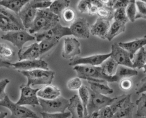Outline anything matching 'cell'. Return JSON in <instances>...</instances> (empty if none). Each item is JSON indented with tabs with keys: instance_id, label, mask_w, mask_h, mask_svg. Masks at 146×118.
Wrapping results in <instances>:
<instances>
[{
	"instance_id": "45",
	"label": "cell",
	"mask_w": 146,
	"mask_h": 118,
	"mask_svg": "<svg viewBox=\"0 0 146 118\" xmlns=\"http://www.w3.org/2000/svg\"><path fill=\"white\" fill-rule=\"evenodd\" d=\"M146 92V76L141 80L136 87V93L142 94Z\"/></svg>"
},
{
	"instance_id": "42",
	"label": "cell",
	"mask_w": 146,
	"mask_h": 118,
	"mask_svg": "<svg viewBox=\"0 0 146 118\" xmlns=\"http://www.w3.org/2000/svg\"><path fill=\"white\" fill-rule=\"evenodd\" d=\"M64 21L68 23L73 22L75 20L76 13L72 9L67 8L62 14Z\"/></svg>"
},
{
	"instance_id": "37",
	"label": "cell",
	"mask_w": 146,
	"mask_h": 118,
	"mask_svg": "<svg viewBox=\"0 0 146 118\" xmlns=\"http://www.w3.org/2000/svg\"><path fill=\"white\" fill-rule=\"evenodd\" d=\"M94 3L102 4L99 0H80L77 5L78 11L81 13H88V9L91 5Z\"/></svg>"
},
{
	"instance_id": "32",
	"label": "cell",
	"mask_w": 146,
	"mask_h": 118,
	"mask_svg": "<svg viewBox=\"0 0 146 118\" xmlns=\"http://www.w3.org/2000/svg\"><path fill=\"white\" fill-rule=\"evenodd\" d=\"M137 111L136 115L138 117H146V93H142L139 98L136 101Z\"/></svg>"
},
{
	"instance_id": "36",
	"label": "cell",
	"mask_w": 146,
	"mask_h": 118,
	"mask_svg": "<svg viewBox=\"0 0 146 118\" xmlns=\"http://www.w3.org/2000/svg\"><path fill=\"white\" fill-rule=\"evenodd\" d=\"M126 12L127 17L130 22L133 23L136 19L137 15V5L136 0H132L126 8Z\"/></svg>"
},
{
	"instance_id": "17",
	"label": "cell",
	"mask_w": 146,
	"mask_h": 118,
	"mask_svg": "<svg viewBox=\"0 0 146 118\" xmlns=\"http://www.w3.org/2000/svg\"><path fill=\"white\" fill-rule=\"evenodd\" d=\"M37 12L38 9L32 7L29 2L18 13L25 29H29L32 26Z\"/></svg>"
},
{
	"instance_id": "47",
	"label": "cell",
	"mask_w": 146,
	"mask_h": 118,
	"mask_svg": "<svg viewBox=\"0 0 146 118\" xmlns=\"http://www.w3.org/2000/svg\"><path fill=\"white\" fill-rule=\"evenodd\" d=\"M132 0H117V1L113 4V8L114 10L119 8H125L128 6L129 4L131 2Z\"/></svg>"
},
{
	"instance_id": "55",
	"label": "cell",
	"mask_w": 146,
	"mask_h": 118,
	"mask_svg": "<svg viewBox=\"0 0 146 118\" xmlns=\"http://www.w3.org/2000/svg\"><path fill=\"white\" fill-rule=\"evenodd\" d=\"M140 1H144V2L146 3V0H140Z\"/></svg>"
},
{
	"instance_id": "11",
	"label": "cell",
	"mask_w": 146,
	"mask_h": 118,
	"mask_svg": "<svg viewBox=\"0 0 146 118\" xmlns=\"http://www.w3.org/2000/svg\"><path fill=\"white\" fill-rule=\"evenodd\" d=\"M111 57L118 65H121L134 69L132 60L130 56L124 49L117 43H114L111 47Z\"/></svg>"
},
{
	"instance_id": "57",
	"label": "cell",
	"mask_w": 146,
	"mask_h": 118,
	"mask_svg": "<svg viewBox=\"0 0 146 118\" xmlns=\"http://www.w3.org/2000/svg\"><path fill=\"white\" fill-rule=\"evenodd\" d=\"M69 118H70V117H69Z\"/></svg>"
},
{
	"instance_id": "25",
	"label": "cell",
	"mask_w": 146,
	"mask_h": 118,
	"mask_svg": "<svg viewBox=\"0 0 146 118\" xmlns=\"http://www.w3.org/2000/svg\"><path fill=\"white\" fill-rule=\"evenodd\" d=\"M125 30H126V24L117 21H114L111 24L106 39L109 40V41H111L117 35L124 32Z\"/></svg>"
},
{
	"instance_id": "28",
	"label": "cell",
	"mask_w": 146,
	"mask_h": 118,
	"mask_svg": "<svg viewBox=\"0 0 146 118\" xmlns=\"http://www.w3.org/2000/svg\"><path fill=\"white\" fill-rule=\"evenodd\" d=\"M118 64L111 57L108 58L101 64L103 72L108 76H112L115 74Z\"/></svg>"
},
{
	"instance_id": "39",
	"label": "cell",
	"mask_w": 146,
	"mask_h": 118,
	"mask_svg": "<svg viewBox=\"0 0 146 118\" xmlns=\"http://www.w3.org/2000/svg\"><path fill=\"white\" fill-rule=\"evenodd\" d=\"M40 114L42 118H69L71 116V113L64 112V113H47L41 112Z\"/></svg>"
},
{
	"instance_id": "35",
	"label": "cell",
	"mask_w": 146,
	"mask_h": 118,
	"mask_svg": "<svg viewBox=\"0 0 146 118\" xmlns=\"http://www.w3.org/2000/svg\"><path fill=\"white\" fill-rule=\"evenodd\" d=\"M113 20L118 22H120L126 24L129 19L127 17V15L126 12L125 8H119L115 10L114 15H113Z\"/></svg>"
},
{
	"instance_id": "24",
	"label": "cell",
	"mask_w": 146,
	"mask_h": 118,
	"mask_svg": "<svg viewBox=\"0 0 146 118\" xmlns=\"http://www.w3.org/2000/svg\"><path fill=\"white\" fill-rule=\"evenodd\" d=\"M108 82H96V81H88L90 84V89L97 93L102 95H109L113 93V90L108 84Z\"/></svg>"
},
{
	"instance_id": "22",
	"label": "cell",
	"mask_w": 146,
	"mask_h": 118,
	"mask_svg": "<svg viewBox=\"0 0 146 118\" xmlns=\"http://www.w3.org/2000/svg\"><path fill=\"white\" fill-rule=\"evenodd\" d=\"M30 0H1V6L6 7L18 14Z\"/></svg>"
},
{
	"instance_id": "18",
	"label": "cell",
	"mask_w": 146,
	"mask_h": 118,
	"mask_svg": "<svg viewBox=\"0 0 146 118\" xmlns=\"http://www.w3.org/2000/svg\"><path fill=\"white\" fill-rule=\"evenodd\" d=\"M18 56L19 61L38 59L39 56H41L39 43H36L19 49Z\"/></svg>"
},
{
	"instance_id": "29",
	"label": "cell",
	"mask_w": 146,
	"mask_h": 118,
	"mask_svg": "<svg viewBox=\"0 0 146 118\" xmlns=\"http://www.w3.org/2000/svg\"><path fill=\"white\" fill-rule=\"evenodd\" d=\"M134 69H141L146 64V50L143 47L135 55L132 59Z\"/></svg>"
},
{
	"instance_id": "7",
	"label": "cell",
	"mask_w": 146,
	"mask_h": 118,
	"mask_svg": "<svg viewBox=\"0 0 146 118\" xmlns=\"http://www.w3.org/2000/svg\"><path fill=\"white\" fill-rule=\"evenodd\" d=\"M1 39L12 43L17 48L21 49L27 42L35 41L36 37L35 35H32L26 31L25 29H23L17 31L9 32L6 34L3 35Z\"/></svg>"
},
{
	"instance_id": "44",
	"label": "cell",
	"mask_w": 146,
	"mask_h": 118,
	"mask_svg": "<svg viewBox=\"0 0 146 118\" xmlns=\"http://www.w3.org/2000/svg\"><path fill=\"white\" fill-rule=\"evenodd\" d=\"M99 115H100V118H113L114 113L110 105H109L99 110Z\"/></svg>"
},
{
	"instance_id": "40",
	"label": "cell",
	"mask_w": 146,
	"mask_h": 118,
	"mask_svg": "<svg viewBox=\"0 0 146 118\" xmlns=\"http://www.w3.org/2000/svg\"><path fill=\"white\" fill-rule=\"evenodd\" d=\"M29 3L32 7L36 9H48L52 4L51 1L45 0H30Z\"/></svg>"
},
{
	"instance_id": "13",
	"label": "cell",
	"mask_w": 146,
	"mask_h": 118,
	"mask_svg": "<svg viewBox=\"0 0 146 118\" xmlns=\"http://www.w3.org/2000/svg\"><path fill=\"white\" fill-rule=\"evenodd\" d=\"M111 53L107 54H97L87 57H75L72 58L69 63L71 66H76L78 65H88L92 66H98L101 65L104 61L109 58Z\"/></svg>"
},
{
	"instance_id": "27",
	"label": "cell",
	"mask_w": 146,
	"mask_h": 118,
	"mask_svg": "<svg viewBox=\"0 0 146 118\" xmlns=\"http://www.w3.org/2000/svg\"><path fill=\"white\" fill-rule=\"evenodd\" d=\"M0 15H2L3 16L6 17L9 19H10V21H12L13 23L18 25L20 27H21L23 29H25L18 14L15 13L14 12L3 6H1V8H0Z\"/></svg>"
},
{
	"instance_id": "2",
	"label": "cell",
	"mask_w": 146,
	"mask_h": 118,
	"mask_svg": "<svg viewBox=\"0 0 146 118\" xmlns=\"http://www.w3.org/2000/svg\"><path fill=\"white\" fill-rule=\"evenodd\" d=\"M80 79H86L88 81L115 83L117 82L115 76H108L103 72L102 67L88 65H78L73 68Z\"/></svg>"
},
{
	"instance_id": "52",
	"label": "cell",
	"mask_w": 146,
	"mask_h": 118,
	"mask_svg": "<svg viewBox=\"0 0 146 118\" xmlns=\"http://www.w3.org/2000/svg\"><path fill=\"white\" fill-rule=\"evenodd\" d=\"M7 116V112H1L0 113V118H5Z\"/></svg>"
},
{
	"instance_id": "51",
	"label": "cell",
	"mask_w": 146,
	"mask_h": 118,
	"mask_svg": "<svg viewBox=\"0 0 146 118\" xmlns=\"http://www.w3.org/2000/svg\"><path fill=\"white\" fill-rule=\"evenodd\" d=\"M87 118H100L99 111H96L92 112V113L88 115Z\"/></svg>"
},
{
	"instance_id": "19",
	"label": "cell",
	"mask_w": 146,
	"mask_h": 118,
	"mask_svg": "<svg viewBox=\"0 0 146 118\" xmlns=\"http://www.w3.org/2000/svg\"><path fill=\"white\" fill-rule=\"evenodd\" d=\"M118 44L121 47L127 51L132 60L135 55L136 54L138 51L146 45V36L142 38L137 39L130 42L119 43Z\"/></svg>"
},
{
	"instance_id": "26",
	"label": "cell",
	"mask_w": 146,
	"mask_h": 118,
	"mask_svg": "<svg viewBox=\"0 0 146 118\" xmlns=\"http://www.w3.org/2000/svg\"><path fill=\"white\" fill-rule=\"evenodd\" d=\"M70 4V0H54L49 9L52 12L60 17L65 10L69 7Z\"/></svg>"
},
{
	"instance_id": "41",
	"label": "cell",
	"mask_w": 146,
	"mask_h": 118,
	"mask_svg": "<svg viewBox=\"0 0 146 118\" xmlns=\"http://www.w3.org/2000/svg\"><path fill=\"white\" fill-rule=\"evenodd\" d=\"M82 85V82L81 79L79 77L72 78L68 81L67 83L68 88L72 90H79Z\"/></svg>"
},
{
	"instance_id": "4",
	"label": "cell",
	"mask_w": 146,
	"mask_h": 118,
	"mask_svg": "<svg viewBox=\"0 0 146 118\" xmlns=\"http://www.w3.org/2000/svg\"><path fill=\"white\" fill-rule=\"evenodd\" d=\"M1 67L6 68H12L18 71H29L38 69L50 70L48 64L41 59L19 61V62L11 63L8 61L1 60Z\"/></svg>"
},
{
	"instance_id": "46",
	"label": "cell",
	"mask_w": 146,
	"mask_h": 118,
	"mask_svg": "<svg viewBox=\"0 0 146 118\" xmlns=\"http://www.w3.org/2000/svg\"><path fill=\"white\" fill-rule=\"evenodd\" d=\"M132 81L129 78H124L119 82V87L124 90H128L132 88Z\"/></svg>"
},
{
	"instance_id": "6",
	"label": "cell",
	"mask_w": 146,
	"mask_h": 118,
	"mask_svg": "<svg viewBox=\"0 0 146 118\" xmlns=\"http://www.w3.org/2000/svg\"><path fill=\"white\" fill-rule=\"evenodd\" d=\"M39 100L42 110L47 113H64L70 105V101L61 96L50 100L39 97Z\"/></svg>"
},
{
	"instance_id": "31",
	"label": "cell",
	"mask_w": 146,
	"mask_h": 118,
	"mask_svg": "<svg viewBox=\"0 0 146 118\" xmlns=\"http://www.w3.org/2000/svg\"><path fill=\"white\" fill-rule=\"evenodd\" d=\"M59 41L55 39H43L39 43L40 55H42L47 53L59 43Z\"/></svg>"
},
{
	"instance_id": "9",
	"label": "cell",
	"mask_w": 146,
	"mask_h": 118,
	"mask_svg": "<svg viewBox=\"0 0 146 118\" xmlns=\"http://www.w3.org/2000/svg\"><path fill=\"white\" fill-rule=\"evenodd\" d=\"M34 35L35 36L37 43H39L43 39H55L59 41L62 38L66 36L72 35V33L70 27L63 26L59 23L47 31L36 33Z\"/></svg>"
},
{
	"instance_id": "5",
	"label": "cell",
	"mask_w": 146,
	"mask_h": 118,
	"mask_svg": "<svg viewBox=\"0 0 146 118\" xmlns=\"http://www.w3.org/2000/svg\"><path fill=\"white\" fill-rule=\"evenodd\" d=\"M0 105L7 108L12 113L11 118H40L35 112L24 105L14 103L7 94L2 100H0Z\"/></svg>"
},
{
	"instance_id": "16",
	"label": "cell",
	"mask_w": 146,
	"mask_h": 118,
	"mask_svg": "<svg viewBox=\"0 0 146 118\" xmlns=\"http://www.w3.org/2000/svg\"><path fill=\"white\" fill-rule=\"evenodd\" d=\"M110 26V21L98 17L96 23L91 26V33L94 36H96L102 39H105L107 38V35Z\"/></svg>"
},
{
	"instance_id": "48",
	"label": "cell",
	"mask_w": 146,
	"mask_h": 118,
	"mask_svg": "<svg viewBox=\"0 0 146 118\" xmlns=\"http://www.w3.org/2000/svg\"><path fill=\"white\" fill-rule=\"evenodd\" d=\"M10 83V81L7 79H4L0 82V99L2 100L7 94L5 92V89H6L7 84Z\"/></svg>"
},
{
	"instance_id": "10",
	"label": "cell",
	"mask_w": 146,
	"mask_h": 118,
	"mask_svg": "<svg viewBox=\"0 0 146 118\" xmlns=\"http://www.w3.org/2000/svg\"><path fill=\"white\" fill-rule=\"evenodd\" d=\"M90 93V100L87 107L88 115L92 113L94 111L100 110L103 108L111 105L116 99V97L112 98L105 95L97 93L91 89Z\"/></svg>"
},
{
	"instance_id": "21",
	"label": "cell",
	"mask_w": 146,
	"mask_h": 118,
	"mask_svg": "<svg viewBox=\"0 0 146 118\" xmlns=\"http://www.w3.org/2000/svg\"><path fill=\"white\" fill-rule=\"evenodd\" d=\"M132 95L129 94L124 106L114 114L113 118H132L134 104L131 101Z\"/></svg>"
},
{
	"instance_id": "56",
	"label": "cell",
	"mask_w": 146,
	"mask_h": 118,
	"mask_svg": "<svg viewBox=\"0 0 146 118\" xmlns=\"http://www.w3.org/2000/svg\"><path fill=\"white\" fill-rule=\"evenodd\" d=\"M45 1H51L52 0H45Z\"/></svg>"
},
{
	"instance_id": "15",
	"label": "cell",
	"mask_w": 146,
	"mask_h": 118,
	"mask_svg": "<svg viewBox=\"0 0 146 118\" xmlns=\"http://www.w3.org/2000/svg\"><path fill=\"white\" fill-rule=\"evenodd\" d=\"M70 105L68 107L71 114V118H87L88 112L85 109L79 96L75 95L69 99Z\"/></svg>"
},
{
	"instance_id": "14",
	"label": "cell",
	"mask_w": 146,
	"mask_h": 118,
	"mask_svg": "<svg viewBox=\"0 0 146 118\" xmlns=\"http://www.w3.org/2000/svg\"><path fill=\"white\" fill-rule=\"evenodd\" d=\"M81 53L80 43L76 38L65 37L62 49V57L66 59H71Z\"/></svg>"
},
{
	"instance_id": "30",
	"label": "cell",
	"mask_w": 146,
	"mask_h": 118,
	"mask_svg": "<svg viewBox=\"0 0 146 118\" xmlns=\"http://www.w3.org/2000/svg\"><path fill=\"white\" fill-rule=\"evenodd\" d=\"M0 29L2 31L7 32L23 29L2 15H0Z\"/></svg>"
},
{
	"instance_id": "49",
	"label": "cell",
	"mask_w": 146,
	"mask_h": 118,
	"mask_svg": "<svg viewBox=\"0 0 146 118\" xmlns=\"http://www.w3.org/2000/svg\"><path fill=\"white\" fill-rule=\"evenodd\" d=\"M102 6H102V5L100 4H98V3L92 4L90 6L89 9H88V13L90 15H95L97 14L99 8Z\"/></svg>"
},
{
	"instance_id": "8",
	"label": "cell",
	"mask_w": 146,
	"mask_h": 118,
	"mask_svg": "<svg viewBox=\"0 0 146 118\" xmlns=\"http://www.w3.org/2000/svg\"><path fill=\"white\" fill-rule=\"evenodd\" d=\"M39 89H33L32 86L27 84H23L20 86L21 95L17 104L20 105L36 106L40 105L38 92Z\"/></svg>"
},
{
	"instance_id": "3",
	"label": "cell",
	"mask_w": 146,
	"mask_h": 118,
	"mask_svg": "<svg viewBox=\"0 0 146 118\" xmlns=\"http://www.w3.org/2000/svg\"><path fill=\"white\" fill-rule=\"evenodd\" d=\"M27 79V84L30 86L51 84L54 79L55 73L51 70L42 69L29 71H19Z\"/></svg>"
},
{
	"instance_id": "1",
	"label": "cell",
	"mask_w": 146,
	"mask_h": 118,
	"mask_svg": "<svg viewBox=\"0 0 146 118\" xmlns=\"http://www.w3.org/2000/svg\"><path fill=\"white\" fill-rule=\"evenodd\" d=\"M60 17L52 12L50 9H38L37 14L29 32L32 35L47 31L59 23Z\"/></svg>"
},
{
	"instance_id": "20",
	"label": "cell",
	"mask_w": 146,
	"mask_h": 118,
	"mask_svg": "<svg viewBox=\"0 0 146 118\" xmlns=\"http://www.w3.org/2000/svg\"><path fill=\"white\" fill-rule=\"evenodd\" d=\"M61 91L60 89L56 86L51 84L45 85L40 88L38 92V96L44 99H53L60 96Z\"/></svg>"
},
{
	"instance_id": "34",
	"label": "cell",
	"mask_w": 146,
	"mask_h": 118,
	"mask_svg": "<svg viewBox=\"0 0 146 118\" xmlns=\"http://www.w3.org/2000/svg\"><path fill=\"white\" fill-rule=\"evenodd\" d=\"M114 12L115 10L113 7L104 6L99 8L97 15L98 17L106 19L111 21L112 19H113Z\"/></svg>"
},
{
	"instance_id": "50",
	"label": "cell",
	"mask_w": 146,
	"mask_h": 118,
	"mask_svg": "<svg viewBox=\"0 0 146 118\" xmlns=\"http://www.w3.org/2000/svg\"><path fill=\"white\" fill-rule=\"evenodd\" d=\"M99 1L103 5V6L113 7V3L112 0H99Z\"/></svg>"
},
{
	"instance_id": "53",
	"label": "cell",
	"mask_w": 146,
	"mask_h": 118,
	"mask_svg": "<svg viewBox=\"0 0 146 118\" xmlns=\"http://www.w3.org/2000/svg\"><path fill=\"white\" fill-rule=\"evenodd\" d=\"M143 71H144V73H146V64L143 67Z\"/></svg>"
},
{
	"instance_id": "43",
	"label": "cell",
	"mask_w": 146,
	"mask_h": 118,
	"mask_svg": "<svg viewBox=\"0 0 146 118\" xmlns=\"http://www.w3.org/2000/svg\"><path fill=\"white\" fill-rule=\"evenodd\" d=\"M0 54L1 57L9 59L14 55V52L10 47L4 44H1L0 46Z\"/></svg>"
},
{
	"instance_id": "12",
	"label": "cell",
	"mask_w": 146,
	"mask_h": 118,
	"mask_svg": "<svg viewBox=\"0 0 146 118\" xmlns=\"http://www.w3.org/2000/svg\"><path fill=\"white\" fill-rule=\"evenodd\" d=\"M70 30L72 35L81 39H87L90 38L91 30L90 24L85 18H77L75 19L71 25Z\"/></svg>"
},
{
	"instance_id": "38",
	"label": "cell",
	"mask_w": 146,
	"mask_h": 118,
	"mask_svg": "<svg viewBox=\"0 0 146 118\" xmlns=\"http://www.w3.org/2000/svg\"><path fill=\"white\" fill-rule=\"evenodd\" d=\"M137 15L136 19L143 18L146 19V3L138 0L136 1Z\"/></svg>"
},
{
	"instance_id": "33",
	"label": "cell",
	"mask_w": 146,
	"mask_h": 118,
	"mask_svg": "<svg viewBox=\"0 0 146 118\" xmlns=\"http://www.w3.org/2000/svg\"><path fill=\"white\" fill-rule=\"evenodd\" d=\"M79 94L80 98L83 104V106L85 107V110L88 112L87 107L88 104H89L90 97H91L90 89L88 88L86 86L83 85L79 89Z\"/></svg>"
},
{
	"instance_id": "54",
	"label": "cell",
	"mask_w": 146,
	"mask_h": 118,
	"mask_svg": "<svg viewBox=\"0 0 146 118\" xmlns=\"http://www.w3.org/2000/svg\"><path fill=\"white\" fill-rule=\"evenodd\" d=\"M117 1V0H112V1H113V4H114Z\"/></svg>"
},
{
	"instance_id": "23",
	"label": "cell",
	"mask_w": 146,
	"mask_h": 118,
	"mask_svg": "<svg viewBox=\"0 0 146 118\" xmlns=\"http://www.w3.org/2000/svg\"><path fill=\"white\" fill-rule=\"evenodd\" d=\"M138 75V71L131 67H129L127 66L118 65V68L115 77L117 82L119 83L122 79L124 78H129L130 77L137 76Z\"/></svg>"
}]
</instances>
